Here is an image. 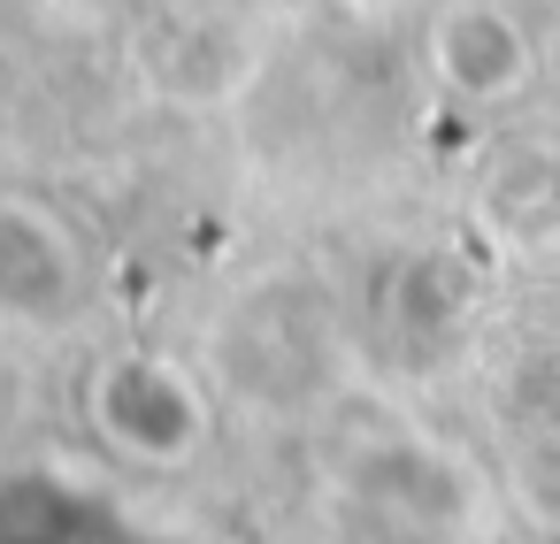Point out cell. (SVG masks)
Here are the masks:
<instances>
[{"instance_id": "obj_1", "label": "cell", "mask_w": 560, "mask_h": 544, "mask_svg": "<svg viewBox=\"0 0 560 544\" xmlns=\"http://www.w3.org/2000/svg\"><path fill=\"white\" fill-rule=\"evenodd\" d=\"M85 422L93 437L131 460V468H185L208 452L215 406L200 391V376L170 353H108L85 383Z\"/></svg>"}, {"instance_id": "obj_2", "label": "cell", "mask_w": 560, "mask_h": 544, "mask_svg": "<svg viewBox=\"0 0 560 544\" xmlns=\"http://www.w3.org/2000/svg\"><path fill=\"white\" fill-rule=\"evenodd\" d=\"M468 483L430 445H384L353 460V536L369 544H460Z\"/></svg>"}, {"instance_id": "obj_3", "label": "cell", "mask_w": 560, "mask_h": 544, "mask_svg": "<svg viewBox=\"0 0 560 544\" xmlns=\"http://www.w3.org/2000/svg\"><path fill=\"white\" fill-rule=\"evenodd\" d=\"M85 307V253L39 200H0V322L62 330Z\"/></svg>"}, {"instance_id": "obj_4", "label": "cell", "mask_w": 560, "mask_h": 544, "mask_svg": "<svg viewBox=\"0 0 560 544\" xmlns=\"http://www.w3.org/2000/svg\"><path fill=\"white\" fill-rule=\"evenodd\" d=\"M430 70L468 108H499L537 78V47L522 32V16H506L499 0H453L430 24Z\"/></svg>"}, {"instance_id": "obj_5", "label": "cell", "mask_w": 560, "mask_h": 544, "mask_svg": "<svg viewBox=\"0 0 560 544\" xmlns=\"http://www.w3.org/2000/svg\"><path fill=\"white\" fill-rule=\"evenodd\" d=\"M476 215H483L491 238H506V246H522V253L552 246V238H560V139H522V146H506V154L483 169V185H476Z\"/></svg>"}, {"instance_id": "obj_6", "label": "cell", "mask_w": 560, "mask_h": 544, "mask_svg": "<svg viewBox=\"0 0 560 544\" xmlns=\"http://www.w3.org/2000/svg\"><path fill=\"white\" fill-rule=\"evenodd\" d=\"M108 521H116V498L62 468L0 475V544H93Z\"/></svg>"}, {"instance_id": "obj_7", "label": "cell", "mask_w": 560, "mask_h": 544, "mask_svg": "<svg viewBox=\"0 0 560 544\" xmlns=\"http://www.w3.org/2000/svg\"><path fill=\"white\" fill-rule=\"evenodd\" d=\"M93 544H200V536H185V529H162V521H131V513L116 506V521H108Z\"/></svg>"}]
</instances>
